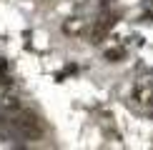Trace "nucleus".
I'll use <instances>...</instances> for the list:
<instances>
[{"instance_id":"1","label":"nucleus","mask_w":153,"mask_h":150,"mask_svg":"<svg viewBox=\"0 0 153 150\" xmlns=\"http://www.w3.org/2000/svg\"><path fill=\"white\" fill-rule=\"evenodd\" d=\"M10 135L20 138V140H38V138L43 135V120L35 115L33 110H20L18 115L13 112Z\"/></svg>"},{"instance_id":"2","label":"nucleus","mask_w":153,"mask_h":150,"mask_svg":"<svg viewBox=\"0 0 153 150\" xmlns=\"http://www.w3.org/2000/svg\"><path fill=\"white\" fill-rule=\"evenodd\" d=\"M105 35H108V28H105V25H100V23H95V28L91 30V40L93 43H100Z\"/></svg>"},{"instance_id":"3","label":"nucleus","mask_w":153,"mask_h":150,"mask_svg":"<svg viewBox=\"0 0 153 150\" xmlns=\"http://www.w3.org/2000/svg\"><path fill=\"white\" fill-rule=\"evenodd\" d=\"M123 55H126L123 48H111V50H105V60H108V62H118Z\"/></svg>"},{"instance_id":"4","label":"nucleus","mask_w":153,"mask_h":150,"mask_svg":"<svg viewBox=\"0 0 153 150\" xmlns=\"http://www.w3.org/2000/svg\"><path fill=\"white\" fill-rule=\"evenodd\" d=\"M103 3H108V0H103Z\"/></svg>"}]
</instances>
